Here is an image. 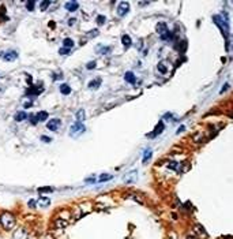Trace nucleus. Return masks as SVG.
<instances>
[{"label": "nucleus", "instance_id": "17", "mask_svg": "<svg viewBox=\"0 0 233 239\" xmlns=\"http://www.w3.org/2000/svg\"><path fill=\"white\" fill-rule=\"evenodd\" d=\"M75 118H77V122H78V123H82L83 120L86 119V114H85V109H83V108H81L79 111L77 112V115H75Z\"/></svg>", "mask_w": 233, "mask_h": 239}, {"label": "nucleus", "instance_id": "7", "mask_svg": "<svg viewBox=\"0 0 233 239\" xmlns=\"http://www.w3.org/2000/svg\"><path fill=\"white\" fill-rule=\"evenodd\" d=\"M60 125H61L60 119H50L49 122L46 123V127H48V130H50V131H57Z\"/></svg>", "mask_w": 233, "mask_h": 239}, {"label": "nucleus", "instance_id": "12", "mask_svg": "<svg viewBox=\"0 0 233 239\" xmlns=\"http://www.w3.org/2000/svg\"><path fill=\"white\" fill-rule=\"evenodd\" d=\"M14 239H27V234L23 228H18L14 232Z\"/></svg>", "mask_w": 233, "mask_h": 239}, {"label": "nucleus", "instance_id": "2", "mask_svg": "<svg viewBox=\"0 0 233 239\" xmlns=\"http://www.w3.org/2000/svg\"><path fill=\"white\" fill-rule=\"evenodd\" d=\"M224 15H225V19L222 18V15H214V22L218 25V26L221 27V30L224 32V34L225 36H228L229 34V18H228V15H226V12H224Z\"/></svg>", "mask_w": 233, "mask_h": 239}, {"label": "nucleus", "instance_id": "34", "mask_svg": "<svg viewBox=\"0 0 233 239\" xmlns=\"http://www.w3.org/2000/svg\"><path fill=\"white\" fill-rule=\"evenodd\" d=\"M59 53H60V55H68L70 53V49L68 48H60V49H59Z\"/></svg>", "mask_w": 233, "mask_h": 239}, {"label": "nucleus", "instance_id": "32", "mask_svg": "<svg viewBox=\"0 0 233 239\" xmlns=\"http://www.w3.org/2000/svg\"><path fill=\"white\" fill-rule=\"evenodd\" d=\"M34 4H36V3L33 2V0H30V2H26L27 10H29V11H33V10H34Z\"/></svg>", "mask_w": 233, "mask_h": 239}, {"label": "nucleus", "instance_id": "23", "mask_svg": "<svg viewBox=\"0 0 233 239\" xmlns=\"http://www.w3.org/2000/svg\"><path fill=\"white\" fill-rule=\"evenodd\" d=\"M122 43H123V45H124V47H130L131 44H132V41H131V37H130V36L124 34V36L122 37Z\"/></svg>", "mask_w": 233, "mask_h": 239}, {"label": "nucleus", "instance_id": "22", "mask_svg": "<svg viewBox=\"0 0 233 239\" xmlns=\"http://www.w3.org/2000/svg\"><path fill=\"white\" fill-rule=\"evenodd\" d=\"M60 92H61V94H70V93H71V88H70L67 83H61V85H60Z\"/></svg>", "mask_w": 233, "mask_h": 239}, {"label": "nucleus", "instance_id": "20", "mask_svg": "<svg viewBox=\"0 0 233 239\" xmlns=\"http://www.w3.org/2000/svg\"><path fill=\"white\" fill-rule=\"evenodd\" d=\"M175 48H176L177 51H180V52H186V49H187V41H184V40L179 41V43L176 44Z\"/></svg>", "mask_w": 233, "mask_h": 239}, {"label": "nucleus", "instance_id": "8", "mask_svg": "<svg viewBox=\"0 0 233 239\" xmlns=\"http://www.w3.org/2000/svg\"><path fill=\"white\" fill-rule=\"evenodd\" d=\"M156 32L158 33L159 36H164L165 33L168 32L166 23H165V22H158V23H157V26H156Z\"/></svg>", "mask_w": 233, "mask_h": 239}, {"label": "nucleus", "instance_id": "31", "mask_svg": "<svg viewBox=\"0 0 233 239\" xmlns=\"http://www.w3.org/2000/svg\"><path fill=\"white\" fill-rule=\"evenodd\" d=\"M105 21H106V18H105L104 15H98V16H97V23L100 25V26H101V25L105 23Z\"/></svg>", "mask_w": 233, "mask_h": 239}, {"label": "nucleus", "instance_id": "42", "mask_svg": "<svg viewBox=\"0 0 233 239\" xmlns=\"http://www.w3.org/2000/svg\"><path fill=\"white\" fill-rule=\"evenodd\" d=\"M186 130V126H180L179 127V130H177V134H180V133H183V131Z\"/></svg>", "mask_w": 233, "mask_h": 239}, {"label": "nucleus", "instance_id": "11", "mask_svg": "<svg viewBox=\"0 0 233 239\" xmlns=\"http://www.w3.org/2000/svg\"><path fill=\"white\" fill-rule=\"evenodd\" d=\"M101 82H102V81H101V78H95V79H93V81H90V82H89L87 88L90 89V90H97V89L101 86Z\"/></svg>", "mask_w": 233, "mask_h": 239}, {"label": "nucleus", "instance_id": "38", "mask_svg": "<svg viewBox=\"0 0 233 239\" xmlns=\"http://www.w3.org/2000/svg\"><path fill=\"white\" fill-rule=\"evenodd\" d=\"M41 141H44V142H50V141H52V139H50L49 138V137H46V135H43V137H41Z\"/></svg>", "mask_w": 233, "mask_h": 239}, {"label": "nucleus", "instance_id": "15", "mask_svg": "<svg viewBox=\"0 0 233 239\" xmlns=\"http://www.w3.org/2000/svg\"><path fill=\"white\" fill-rule=\"evenodd\" d=\"M55 226L57 227V228L63 230V228H66V227L68 226V221L63 220V219H60V217H57V219H56V221H55Z\"/></svg>", "mask_w": 233, "mask_h": 239}, {"label": "nucleus", "instance_id": "6", "mask_svg": "<svg viewBox=\"0 0 233 239\" xmlns=\"http://www.w3.org/2000/svg\"><path fill=\"white\" fill-rule=\"evenodd\" d=\"M0 56H2L5 62H12L18 58V53H16L15 51H7V52H2Z\"/></svg>", "mask_w": 233, "mask_h": 239}, {"label": "nucleus", "instance_id": "37", "mask_svg": "<svg viewBox=\"0 0 233 239\" xmlns=\"http://www.w3.org/2000/svg\"><path fill=\"white\" fill-rule=\"evenodd\" d=\"M194 139H195V142H202L203 141V137L200 134H198V135H194Z\"/></svg>", "mask_w": 233, "mask_h": 239}, {"label": "nucleus", "instance_id": "16", "mask_svg": "<svg viewBox=\"0 0 233 239\" xmlns=\"http://www.w3.org/2000/svg\"><path fill=\"white\" fill-rule=\"evenodd\" d=\"M168 62H159L158 66H157V69H158V71L161 72V74H166L168 72Z\"/></svg>", "mask_w": 233, "mask_h": 239}, {"label": "nucleus", "instance_id": "3", "mask_svg": "<svg viewBox=\"0 0 233 239\" xmlns=\"http://www.w3.org/2000/svg\"><path fill=\"white\" fill-rule=\"evenodd\" d=\"M86 130V127L83 126V123H74V125L71 126V128H70V135L71 137H79L81 134H83Z\"/></svg>", "mask_w": 233, "mask_h": 239}, {"label": "nucleus", "instance_id": "25", "mask_svg": "<svg viewBox=\"0 0 233 239\" xmlns=\"http://www.w3.org/2000/svg\"><path fill=\"white\" fill-rule=\"evenodd\" d=\"M109 179H112V175H109V174H104V175H101L100 178H98V183L106 182V181H109Z\"/></svg>", "mask_w": 233, "mask_h": 239}, {"label": "nucleus", "instance_id": "36", "mask_svg": "<svg viewBox=\"0 0 233 239\" xmlns=\"http://www.w3.org/2000/svg\"><path fill=\"white\" fill-rule=\"evenodd\" d=\"M30 123H32V125H37L38 123V120H37V118H36V115H30Z\"/></svg>", "mask_w": 233, "mask_h": 239}, {"label": "nucleus", "instance_id": "24", "mask_svg": "<svg viewBox=\"0 0 233 239\" xmlns=\"http://www.w3.org/2000/svg\"><path fill=\"white\" fill-rule=\"evenodd\" d=\"M49 204H50V199L46 198V197H41V198L38 199V205H40V206H48Z\"/></svg>", "mask_w": 233, "mask_h": 239}, {"label": "nucleus", "instance_id": "21", "mask_svg": "<svg viewBox=\"0 0 233 239\" xmlns=\"http://www.w3.org/2000/svg\"><path fill=\"white\" fill-rule=\"evenodd\" d=\"M36 118H37L38 122H45L48 119V112L46 111H40L37 115H36Z\"/></svg>", "mask_w": 233, "mask_h": 239}, {"label": "nucleus", "instance_id": "45", "mask_svg": "<svg viewBox=\"0 0 233 239\" xmlns=\"http://www.w3.org/2000/svg\"><path fill=\"white\" fill-rule=\"evenodd\" d=\"M45 239H55V238H53L52 235H46V237H45Z\"/></svg>", "mask_w": 233, "mask_h": 239}, {"label": "nucleus", "instance_id": "44", "mask_svg": "<svg viewBox=\"0 0 233 239\" xmlns=\"http://www.w3.org/2000/svg\"><path fill=\"white\" fill-rule=\"evenodd\" d=\"M228 88H229V85H228V83H225V85H224V88L221 89V93H224V92H225Z\"/></svg>", "mask_w": 233, "mask_h": 239}, {"label": "nucleus", "instance_id": "19", "mask_svg": "<svg viewBox=\"0 0 233 239\" xmlns=\"http://www.w3.org/2000/svg\"><path fill=\"white\" fill-rule=\"evenodd\" d=\"M27 118V114L26 112H23V111H19V112H16L15 114V116H14V119L16 120V122H22V120H25Z\"/></svg>", "mask_w": 233, "mask_h": 239}, {"label": "nucleus", "instance_id": "9", "mask_svg": "<svg viewBox=\"0 0 233 239\" xmlns=\"http://www.w3.org/2000/svg\"><path fill=\"white\" fill-rule=\"evenodd\" d=\"M44 90V86H38V88H36V86H32L30 89H27V92H26V94L27 96H37V94H40L41 92Z\"/></svg>", "mask_w": 233, "mask_h": 239}, {"label": "nucleus", "instance_id": "26", "mask_svg": "<svg viewBox=\"0 0 233 239\" xmlns=\"http://www.w3.org/2000/svg\"><path fill=\"white\" fill-rule=\"evenodd\" d=\"M63 45H64V48H68L70 49V48L74 47V41H72L71 38H66V40L63 41Z\"/></svg>", "mask_w": 233, "mask_h": 239}, {"label": "nucleus", "instance_id": "47", "mask_svg": "<svg viewBox=\"0 0 233 239\" xmlns=\"http://www.w3.org/2000/svg\"><path fill=\"white\" fill-rule=\"evenodd\" d=\"M169 239H173V238H169Z\"/></svg>", "mask_w": 233, "mask_h": 239}, {"label": "nucleus", "instance_id": "29", "mask_svg": "<svg viewBox=\"0 0 233 239\" xmlns=\"http://www.w3.org/2000/svg\"><path fill=\"white\" fill-rule=\"evenodd\" d=\"M95 36H98V30L97 29H93V30H90V32L86 34V37H89V38H93V37H95Z\"/></svg>", "mask_w": 233, "mask_h": 239}, {"label": "nucleus", "instance_id": "28", "mask_svg": "<svg viewBox=\"0 0 233 239\" xmlns=\"http://www.w3.org/2000/svg\"><path fill=\"white\" fill-rule=\"evenodd\" d=\"M70 216H71V213H70L68 210H66V212H61L59 217H60V219H63V220H68V219H70Z\"/></svg>", "mask_w": 233, "mask_h": 239}, {"label": "nucleus", "instance_id": "18", "mask_svg": "<svg viewBox=\"0 0 233 239\" xmlns=\"http://www.w3.org/2000/svg\"><path fill=\"white\" fill-rule=\"evenodd\" d=\"M162 130H164V123H162V122H159L158 125H157V127L154 128V133L149 134V137H156V135H158L159 133H162Z\"/></svg>", "mask_w": 233, "mask_h": 239}, {"label": "nucleus", "instance_id": "4", "mask_svg": "<svg viewBox=\"0 0 233 239\" xmlns=\"http://www.w3.org/2000/svg\"><path fill=\"white\" fill-rule=\"evenodd\" d=\"M136 181H138V171L136 170L128 171L124 175V178H123V182L125 185H134V183H136Z\"/></svg>", "mask_w": 233, "mask_h": 239}, {"label": "nucleus", "instance_id": "1", "mask_svg": "<svg viewBox=\"0 0 233 239\" xmlns=\"http://www.w3.org/2000/svg\"><path fill=\"white\" fill-rule=\"evenodd\" d=\"M0 224L3 226L4 230H11L15 226V216L10 212H4L0 216Z\"/></svg>", "mask_w": 233, "mask_h": 239}, {"label": "nucleus", "instance_id": "40", "mask_svg": "<svg viewBox=\"0 0 233 239\" xmlns=\"http://www.w3.org/2000/svg\"><path fill=\"white\" fill-rule=\"evenodd\" d=\"M38 191H40V193H46V191H52V189H49V187L43 189V187H41V189H38Z\"/></svg>", "mask_w": 233, "mask_h": 239}, {"label": "nucleus", "instance_id": "10", "mask_svg": "<svg viewBox=\"0 0 233 239\" xmlns=\"http://www.w3.org/2000/svg\"><path fill=\"white\" fill-rule=\"evenodd\" d=\"M64 7H66L67 11L74 12V11H77L78 8H79V4H78V2H67L66 4H64Z\"/></svg>", "mask_w": 233, "mask_h": 239}, {"label": "nucleus", "instance_id": "30", "mask_svg": "<svg viewBox=\"0 0 233 239\" xmlns=\"http://www.w3.org/2000/svg\"><path fill=\"white\" fill-rule=\"evenodd\" d=\"M95 66H97V62L91 60V62H89V63L86 64V69H87V70H94Z\"/></svg>", "mask_w": 233, "mask_h": 239}, {"label": "nucleus", "instance_id": "41", "mask_svg": "<svg viewBox=\"0 0 233 239\" xmlns=\"http://www.w3.org/2000/svg\"><path fill=\"white\" fill-rule=\"evenodd\" d=\"M75 22H77V19H75V18H71V19L68 21V25H70V26H72V25H75Z\"/></svg>", "mask_w": 233, "mask_h": 239}, {"label": "nucleus", "instance_id": "35", "mask_svg": "<svg viewBox=\"0 0 233 239\" xmlns=\"http://www.w3.org/2000/svg\"><path fill=\"white\" fill-rule=\"evenodd\" d=\"M50 4V2H41L40 3V7H41V10H46V8H48V5H49Z\"/></svg>", "mask_w": 233, "mask_h": 239}, {"label": "nucleus", "instance_id": "33", "mask_svg": "<svg viewBox=\"0 0 233 239\" xmlns=\"http://www.w3.org/2000/svg\"><path fill=\"white\" fill-rule=\"evenodd\" d=\"M112 51L111 47H105V48H100V53H102V55H106V53H109Z\"/></svg>", "mask_w": 233, "mask_h": 239}, {"label": "nucleus", "instance_id": "43", "mask_svg": "<svg viewBox=\"0 0 233 239\" xmlns=\"http://www.w3.org/2000/svg\"><path fill=\"white\" fill-rule=\"evenodd\" d=\"M138 4L140 5V7H143V5H147V4H150V3H149V2H139Z\"/></svg>", "mask_w": 233, "mask_h": 239}, {"label": "nucleus", "instance_id": "14", "mask_svg": "<svg viewBox=\"0 0 233 239\" xmlns=\"http://www.w3.org/2000/svg\"><path fill=\"white\" fill-rule=\"evenodd\" d=\"M151 156H153V150H151V149H146V150L143 152V159H142L143 164H147V161L151 159Z\"/></svg>", "mask_w": 233, "mask_h": 239}, {"label": "nucleus", "instance_id": "39", "mask_svg": "<svg viewBox=\"0 0 233 239\" xmlns=\"http://www.w3.org/2000/svg\"><path fill=\"white\" fill-rule=\"evenodd\" d=\"M36 204H37V202H36L34 199H30V201H29V206L30 208H36Z\"/></svg>", "mask_w": 233, "mask_h": 239}, {"label": "nucleus", "instance_id": "5", "mask_svg": "<svg viewBox=\"0 0 233 239\" xmlns=\"http://www.w3.org/2000/svg\"><path fill=\"white\" fill-rule=\"evenodd\" d=\"M128 11H130V4H128V2H120V4L117 5V15L124 16L128 14Z\"/></svg>", "mask_w": 233, "mask_h": 239}, {"label": "nucleus", "instance_id": "46", "mask_svg": "<svg viewBox=\"0 0 233 239\" xmlns=\"http://www.w3.org/2000/svg\"><path fill=\"white\" fill-rule=\"evenodd\" d=\"M187 239H198V238H196V237H192V235H190V237H188Z\"/></svg>", "mask_w": 233, "mask_h": 239}, {"label": "nucleus", "instance_id": "27", "mask_svg": "<svg viewBox=\"0 0 233 239\" xmlns=\"http://www.w3.org/2000/svg\"><path fill=\"white\" fill-rule=\"evenodd\" d=\"M195 232H199V234H202V235H206V230H204L202 226H199V224L195 226Z\"/></svg>", "mask_w": 233, "mask_h": 239}, {"label": "nucleus", "instance_id": "13", "mask_svg": "<svg viewBox=\"0 0 233 239\" xmlns=\"http://www.w3.org/2000/svg\"><path fill=\"white\" fill-rule=\"evenodd\" d=\"M124 79H125V82H128V83H135L136 82V77L134 75V72H131V71H127L124 74Z\"/></svg>", "mask_w": 233, "mask_h": 239}]
</instances>
